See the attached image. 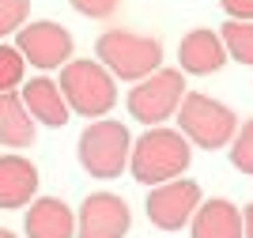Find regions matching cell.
<instances>
[{
  "instance_id": "18",
  "label": "cell",
  "mask_w": 253,
  "mask_h": 238,
  "mask_svg": "<svg viewBox=\"0 0 253 238\" xmlns=\"http://www.w3.org/2000/svg\"><path fill=\"white\" fill-rule=\"evenodd\" d=\"M231 163H234V170L253 174V117L234 133V140H231Z\"/></svg>"
},
{
  "instance_id": "11",
  "label": "cell",
  "mask_w": 253,
  "mask_h": 238,
  "mask_svg": "<svg viewBox=\"0 0 253 238\" xmlns=\"http://www.w3.org/2000/svg\"><path fill=\"white\" fill-rule=\"evenodd\" d=\"M38 193V166L23 155H0V208H27Z\"/></svg>"
},
{
  "instance_id": "4",
  "label": "cell",
  "mask_w": 253,
  "mask_h": 238,
  "mask_svg": "<svg viewBox=\"0 0 253 238\" xmlns=\"http://www.w3.org/2000/svg\"><path fill=\"white\" fill-rule=\"evenodd\" d=\"M61 95L80 117H106L117 102V80L98 61H68L61 68Z\"/></svg>"
},
{
  "instance_id": "12",
  "label": "cell",
  "mask_w": 253,
  "mask_h": 238,
  "mask_svg": "<svg viewBox=\"0 0 253 238\" xmlns=\"http://www.w3.org/2000/svg\"><path fill=\"white\" fill-rule=\"evenodd\" d=\"M19 98H23V106H27V114L34 121L49 125V129H64L68 125L72 110H68V102H64V95H61V83H53L49 76H38V80L23 83Z\"/></svg>"
},
{
  "instance_id": "6",
  "label": "cell",
  "mask_w": 253,
  "mask_h": 238,
  "mask_svg": "<svg viewBox=\"0 0 253 238\" xmlns=\"http://www.w3.org/2000/svg\"><path fill=\"white\" fill-rule=\"evenodd\" d=\"M181 98H185L181 68H159V72L136 80V87L128 91V114L151 129V125L167 121L170 114H178Z\"/></svg>"
},
{
  "instance_id": "9",
  "label": "cell",
  "mask_w": 253,
  "mask_h": 238,
  "mask_svg": "<svg viewBox=\"0 0 253 238\" xmlns=\"http://www.w3.org/2000/svg\"><path fill=\"white\" fill-rule=\"evenodd\" d=\"M132 212L117 193H91L76 216V238H125Z\"/></svg>"
},
{
  "instance_id": "20",
  "label": "cell",
  "mask_w": 253,
  "mask_h": 238,
  "mask_svg": "<svg viewBox=\"0 0 253 238\" xmlns=\"http://www.w3.org/2000/svg\"><path fill=\"white\" fill-rule=\"evenodd\" d=\"M80 15H87V19H110L117 8H121V0H68Z\"/></svg>"
},
{
  "instance_id": "21",
  "label": "cell",
  "mask_w": 253,
  "mask_h": 238,
  "mask_svg": "<svg viewBox=\"0 0 253 238\" xmlns=\"http://www.w3.org/2000/svg\"><path fill=\"white\" fill-rule=\"evenodd\" d=\"M231 19H253V0H219Z\"/></svg>"
},
{
  "instance_id": "8",
  "label": "cell",
  "mask_w": 253,
  "mask_h": 238,
  "mask_svg": "<svg viewBox=\"0 0 253 238\" xmlns=\"http://www.w3.org/2000/svg\"><path fill=\"white\" fill-rule=\"evenodd\" d=\"M201 208V186L197 182H185V178H174V182H163L148 193V219L159 231H181L193 219V212Z\"/></svg>"
},
{
  "instance_id": "15",
  "label": "cell",
  "mask_w": 253,
  "mask_h": 238,
  "mask_svg": "<svg viewBox=\"0 0 253 238\" xmlns=\"http://www.w3.org/2000/svg\"><path fill=\"white\" fill-rule=\"evenodd\" d=\"M0 144H8V147L34 144V121L15 91H0Z\"/></svg>"
},
{
  "instance_id": "3",
  "label": "cell",
  "mask_w": 253,
  "mask_h": 238,
  "mask_svg": "<svg viewBox=\"0 0 253 238\" xmlns=\"http://www.w3.org/2000/svg\"><path fill=\"white\" fill-rule=\"evenodd\" d=\"M178 133L189 140V144L204 147V151H215V147H227L238 133V117H234L231 106H223L219 98H208L201 91H189L178 106Z\"/></svg>"
},
{
  "instance_id": "17",
  "label": "cell",
  "mask_w": 253,
  "mask_h": 238,
  "mask_svg": "<svg viewBox=\"0 0 253 238\" xmlns=\"http://www.w3.org/2000/svg\"><path fill=\"white\" fill-rule=\"evenodd\" d=\"M23 76H27V61L15 46H4L0 42V91H15L23 87Z\"/></svg>"
},
{
  "instance_id": "2",
  "label": "cell",
  "mask_w": 253,
  "mask_h": 238,
  "mask_svg": "<svg viewBox=\"0 0 253 238\" xmlns=\"http://www.w3.org/2000/svg\"><path fill=\"white\" fill-rule=\"evenodd\" d=\"M95 61L114 80H144L163 64V42L136 31H102L95 42Z\"/></svg>"
},
{
  "instance_id": "22",
  "label": "cell",
  "mask_w": 253,
  "mask_h": 238,
  "mask_svg": "<svg viewBox=\"0 0 253 238\" xmlns=\"http://www.w3.org/2000/svg\"><path fill=\"white\" fill-rule=\"evenodd\" d=\"M242 238H253V204L242 208Z\"/></svg>"
},
{
  "instance_id": "19",
  "label": "cell",
  "mask_w": 253,
  "mask_h": 238,
  "mask_svg": "<svg viewBox=\"0 0 253 238\" xmlns=\"http://www.w3.org/2000/svg\"><path fill=\"white\" fill-rule=\"evenodd\" d=\"M27 11H31V0H0V38L19 31L27 23Z\"/></svg>"
},
{
  "instance_id": "23",
  "label": "cell",
  "mask_w": 253,
  "mask_h": 238,
  "mask_svg": "<svg viewBox=\"0 0 253 238\" xmlns=\"http://www.w3.org/2000/svg\"><path fill=\"white\" fill-rule=\"evenodd\" d=\"M0 238H15V235H11V231H4V227H0Z\"/></svg>"
},
{
  "instance_id": "1",
  "label": "cell",
  "mask_w": 253,
  "mask_h": 238,
  "mask_svg": "<svg viewBox=\"0 0 253 238\" xmlns=\"http://www.w3.org/2000/svg\"><path fill=\"white\" fill-rule=\"evenodd\" d=\"M189 140L178 133V129H163V125H151L148 133L132 140V151H128V170L136 182L144 186H163V182H174L189 170Z\"/></svg>"
},
{
  "instance_id": "10",
  "label": "cell",
  "mask_w": 253,
  "mask_h": 238,
  "mask_svg": "<svg viewBox=\"0 0 253 238\" xmlns=\"http://www.w3.org/2000/svg\"><path fill=\"white\" fill-rule=\"evenodd\" d=\"M178 61H181V72H189V76H211V72H219L223 64H227V46H223V38L215 31L197 27V31H189L185 38H181Z\"/></svg>"
},
{
  "instance_id": "16",
  "label": "cell",
  "mask_w": 253,
  "mask_h": 238,
  "mask_svg": "<svg viewBox=\"0 0 253 238\" xmlns=\"http://www.w3.org/2000/svg\"><path fill=\"white\" fill-rule=\"evenodd\" d=\"M219 38L227 46V57L253 64V19H227L219 27Z\"/></svg>"
},
{
  "instance_id": "14",
  "label": "cell",
  "mask_w": 253,
  "mask_h": 238,
  "mask_svg": "<svg viewBox=\"0 0 253 238\" xmlns=\"http://www.w3.org/2000/svg\"><path fill=\"white\" fill-rule=\"evenodd\" d=\"M193 238H242V212L231 200H204L193 212Z\"/></svg>"
},
{
  "instance_id": "7",
  "label": "cell",
  "mask_w": 253,
  "mask_h": 238,
  "mask_svg": "<svg viewBox=\"0 0 253 238\" xmlns=\"http://www.w3.org/2000/svg\"><path fill=\"white\" fill-rule=\"evenodd\" d=\"M72 34L53 19H38V23H23L15 31V49L23 53V61H31L34 68H64L72 61Z\"/></svg>"
},
{
  "instance_id": "13",
  "label": "cell",
  "mask_w": 253,
  "mask_h": 238,
  "mask_svg": "<svg viewBox=\"0 0 253 238\" xmlns=\"http://www.w3.org/2000/svg\"><path fill=\"white\" fill-rule=\"evenodd\" d=\"M27 208V238H76V216L61 197H38Z\"/></svg>"
},
{
  "instance_id": "5",
  "label": "cell",
  "mask_w": 253,
  "mask_h": 238,
  "mask_svg": "<svg viewBox=\"0 0 253 238\" xmlns=\"http://www.w3.org/2000/svg\"><path fill=\"white\" fill-rule=\"evenodd\" d=\"M128 151H132V136L121 121H91L80 133V166L91 178H117L128 166Z\"/></svg>"
}]
</instances>
